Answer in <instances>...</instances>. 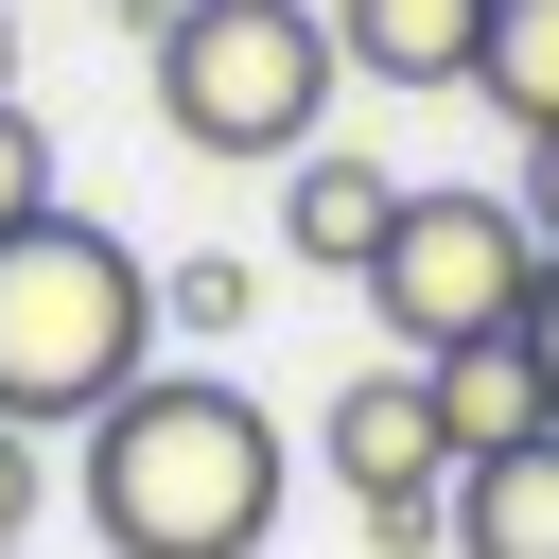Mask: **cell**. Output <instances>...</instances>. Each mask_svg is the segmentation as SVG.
<instances>
[{
    "label": "cell",
    "instance_id": "cell-16",
    "mask_svg": "<svg viewBox=\"0 0 559 559\" xmlns=\"http://www.w3.org/2000/svg\"><path fill=\"white\" fill-rule=\"evenodd\" d=\"M524 367H542V419H559V262H542V297H524Z\"/></svg>",
    "mask_w": 559,
    "mask_h": 559
},
{
    "label": "cell",
    "instance_id": "cell-1",
    "mask_svg": "<svg viewBox=\"0 0 559 559\" xmlns=\"http://www.w3.org/2000/svg\"><path fill=\"white\" fill-rule=\"evenodd\" d=\"M87 524H105V559H262V524H280V419L227 367H140L87 419Z\"/></svg>",
    "mask_w": 559,
    "mask_h": 559
},
{
    "label": "cell",
    "instance_id": "cell-15",
    "mask_svg": "<svg viewBox=\"0 0 559 559\" xmlns=\"http://www.w3.org/2000/svg\"><path fill=\"white\" fill-rule=\"evenodd\" d=\"M507 210H524V245L559 262V140H524V192H507Z\"/></svg>",
    "mask_w": 559,
    "mask_h": 559
},
{
    "label": "cell",
    "instance_id": "cell-4",
    "mask_svg": "<svg viewBox=\"0 0 559 559\" xmlns=\"http://www.w3.org/2000/svg\"><path fill=\"white\" fill-rule=\"evenodd\" d=\"M524 297H542V245H524V210H507V192H402V227L367 245V314H384V349H402V367L524 332Z\"/></svg>",
    "mask_w": 559,
    "mask_h": 559
},
{
    "label": "cell",
    "instance_id": "cell-3",
    "mask_svg": "<svg viewBox=\"0 0 559 559\" xmlns=\"http://www.w3.org/2000/svg\"><path fill=\"white\" fill-rule=\"evenodd\" d=\"M332 17L314 0H175L157 17V122L192 157H314L332 122Z\"/></svg>",
    "mask_w": 559,
    "mask_h": 559
},
{
    "label": "cell",
    "instance_id": "cell-13",
    "mask_svg": "<svg viewBox=\"0 0 559 559\" xmlns=\"http://www.w3.org/2000/svg\"><path fill=\"white\" fill-rule=\"evenodd\" d=\"M367 524V559H437L454 542V489H384V507H349Z\"/></svg>",
    "mask_w": 559,
    "mask_h": 559
},
{
    "label": "cell",
    "instance_id": "cell-8",
    "mask_svg": "<svg viewBox=\"0 0 559 559\" xmlns=\"http://www.w3.org/2000/svg\"><path fill=\"white\" fill-rule=\"evenodd\" d=\"M419 384H437V454H454V472H489V454H524V437H542V367H524V332L437 349Z\"/></svg>",
    "mask_w": 559,
    "mask_h": 559
},
{
    "label": "cell",
    "instance_id": "cell-5",
    "mask_svg": "<svg viewBox=\"0 0 559 559\" xmlns=\"http://www.w3.org/2000/svg\"><path fill=\"white\" fill-rule=\"evenodd\" d=\"M314 454L349 472V507H384V489H454V454H437V384H419L402 349L332 384V419H314Z\"/></svg>",
    "mask_w": 559,
    "mask_h": 559
},
{
    "label": "cell",
    "instance_id": "cell-9",
    "mask_svg": "<svg viewBox=\"0 0 559 559\" xmlns=\"http://www.w3.org/2000/svg\"><path fill=\"white\" fill-rule=\"evenodd\" d=\"M454 559H559V419L489 472H454Z\"/></svg>",
    "mask_w": 559,
    "mask_h": 559
},
{
    "label": "cell",
    "instance_id": "cell-18",
    "mask_svg": "<svg viewBox=\"0 0 559 559\" xmlns=\"http://www.w3.org/2000/svg\"><path fill=\"white\" fill-rule=\"evenodd\" d=\"M122 17H157V0H122Z\"/></svg>",
    "mask_w": 559,
    "mask_h": 559
},
{
    "label": "cell",
    "instance_id": "cell-2",
    "mask_svg": "<svg viewBox=\"0 0 559 559\" xmlns=\"http://www.w3.org/2000/svg\"><path fill=\"white\" fill-rule=\"evenodd\" d=\"M140 367H157V280H140V245L87 227V210H35V227L0 245V419H17V437H35V419H105Z\"/></svg>",
    "mask_w": 559,
    "mask_h": 559
},
{
    "label": "cell",
    "instance_id": "cell-12",
    "mask_svg": "<svg viewBox=\"0 0 559 559\" xmlns=\"http://www.w3.org/2000/svg\"><path fill=\"white\" fill-rule=\"evenodd\" d=\"M35 210H70V192H52V140H35V105H0V245H17Z\"/></svg>",
    "mask_w": 559,
    "mask_h": 559
},
{
    "label": "cell",
    "instance_id": "cell-11",
    "mask_svg": "<svg viewBox=\"0 0 559 559\" xmlns=\"http://www.w3.org/2000/svg\"><path fill=\"white\" fill-rule=\"evenodd\" d=\"M245 314H262V262H227V245H192V262H157V332H210V349H227Z\"/></svg>",
    "mask_w": 559,
    "mask_h": 559
},
{
    "label": "cell",
    "instance_id": "cell-7",
    "mask_svg": "<svg viewBox=\"0 0 559 559\" xmlns=\"http://www.w3.org/2000/svg\"><path fill=\"white\" fill-rule=\"evenodd\" d=\"M314 17L367 87H472V52H489V0H314Z\"/></svg>",
    "mask_w": 559,
    "mask_h": 559
},
{
    "label": "cell",
    "instance_id": "cell-17",
    "mask_svg": "<svg viewBox=\"0 0 559 559\" xmlns=\"http://www.w3.org/2000/svg\"><path fill=\"white\" fill-rule=\"evenodd\" d=\"M0 105H17V17H0Z\"/></svg>",
    "mask_w": 559,
    "mask_h": 559
},
{
    "label": "cell",
    "instance_id": "cell-14",
    "mask_svg": "<svg viewBox=\"0 0 559 559\" xmlns=\"http://www.w3.org/2000/svg\"><path fill=\"white\" fill-rule=\"evenodd\" d=\"M35 507H52V472H35V437L0 419V559H35Z\"/></svg>",
    "mask_w": 559,
    "mask_h": 559
},
{
    "label": "cell",
    "instance_id": "cell-10",
    "mask_svg": "<svg viewBox=\"0 0 559 559\" xmlns=\"http://www.w3.org/2000/svg\"><path fill=\"white\" fill-rule=\"evenodd\" d=\"M472 87H489V122H507V140H559V0H489Z\"/></svg>",
    "mask_w": 559,
    "mask_h": 559
},
{
    "label": "cell",
    "instance_id": "cell-6",
    "mask_svg": "<svg viewBox=\"0 0 559 559\" xmlns=\"http://www.w3.org/2000/svg\"><path fill=\"white\" fill-rule=\"evenodd\" d=\"M402 227V175L384 157H349V140H314V157H280V245L314 262V280H367V245Z\"/></svg>",
    "mask_w": 559,
    "mask_h": 559
}]
</instances>
